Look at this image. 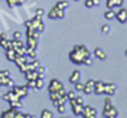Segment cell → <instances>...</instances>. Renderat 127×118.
Here are the masks:
<instances>
[{
  "label": "cell",
  "instance_id": "cell-39",
  "mask_svg": "<svg viewBox=\"0 0 127 118\" xmlns=\"http://www.w3.org/2000/svg\"><path fill=\"white\" fill-rule=\"evenodd\" d=\"M125 55H126V56H127V50H126V51H125Z\"/></svg>",
  "mask_w": 127,
  "mask_h": 118
},
{
  "label": "cell",
  "instance_id": "cell-28",
  "mask_svg": "<svg viewBox=\"0 0 127 118\" xmlns=\"http://www.w3.org/2000/svg\"><path fill=\"white\" fill-rule=\"evenodd\" d=\"M56 108H57V112H59V113H65V111H66L65 103H60V104H57Z\"/></svg>",
  "mask_w": 127,
  "mask_h": 118
},
{
  "label": "cell",
  "instance_id": "cell-3",
  "mask_svg": "<svg viewBox=\"0 0 127 118\" xmlns=\"http://www.w3.org/2000/svg\"><path fill=\"white\" fill-rule=\"evenodd\" d=\"M47 90H49V92H59L60 94H66V90L64 87L62 82L57 78H52L50 81Z\"/></svg>",
  "mask_w": 127,
  "mask_h": 118
},
{
  "label": "cell",
  "instance_id": "cell-23",
  "mask_svg": "<svg viewBox=\"0 0 127 118\" xmlns=\"http://www.w3.org/2000/svg\"><path fill=\"white\" fill-rule=\"evenodd\" d=\"M44 87V78H36V86L34 88V91H37V90H41Z\"/></svg>",
  "mask_w": 127,
  "mask_h": 118
},
{
  "label": "cell",
  "instance_id": "cell-17",
  "mask_svg": "<svg viewBox=\"0 0 127 118\" xmlns=\"http://www.w3.org/2000/svg\"><path fill=\"white\" fill-rule=\"evenodd\" d=\"M25 77H26L28 81H30V80H36V78H37V72H36L35 70H29V71L25 72Z\"/></svg>",
  "mask_w": 127,
  "mask_h": 118
},
{
  "label": "cell",
  "instance_id": "cell-14",
  "mask_svg": "<svg viewBox=\"0 0 127 118\" xmlns=\"http://www.w3.org/2000/svg\"><path fill=\"white\" fill-rule=\"evenodd\" d=\"M37 39L35 37H31V36H28V41H26V47L28 48H34L36 50L37 48Z\"/></svg>",
  "mask_w": 127,
  "mask_h": 118
},
{
  "label": "cell",
  "instance_id": "cell-24",
  "mask_svg": "<svg viewBox=\"0 0 127 118\" xmlns=\"http://www.w3.org/2000/svg\"><path fill=\"white\" fill-rule=\"evenodd\" d=\"M25 55L30 56L31 58H35V57H36V50H34V48H28V47H26V52H25Z\"/></svg>",
  "mask_w": 127,
  "mask_h": 118
},
{
  "label": "cell",
  "instance_id": "cell-19",
  "mask_svg": "<svg viewBox=\"0 0 127 118\" xmlns=\"http://www.w3.org/2000/svg\"><path fill=\"white\" fill-rule=\"evenodd\" d=\"M69 1H66V0H61V1H57L56 3V8H59V9H62V10H65V9H67L69 8Z\"/></svg>",
  "mask_w": 127,
  "mask_h": 118
},
{
  "label": "cell",
  "instance_id": "cell-31",
  "mask_svg": "<svg viewBox=\"0 0 127 118\" xmlns=\"http://www.w3.org/2000/svg\"><path fill=\"white\" fill-rule=\"evenodd\" d=\"M29 88H35V86H36V80H30V81H28V85H26Z\"/></svg>",
  "mask_w": 127,
  "mask_h": 118
},
{
  "label": "cell",
  "instance_id": "cell-34",
  "mask_svg": "<svg viewBox=\"0 0 127 118\" xmlns=\"http://www.w3.org/2000/svg\"><path fill=\"white\" fill-rule=\"evenodd\" d=\"M1 76H10V71L9 70H0V77Z\"/></svg>",
  "mask_w": 127,
  "mask_h": 118
},
{
  "label": "cell",
  "instance_id": "cell-13",
  "mask_svg": "<svg viewBox=\"0 0 127 118\" xmlns=\"http://www.w3.org/2000/svg\"><path fill=\"white\" fill-rule=\"evenodd\" d=\"M94 55H95V57H96V58H98V60H101V61L106 60V57H107L106 52H105L102 48H100V47H96V48H95Z\"/></svg>",
  "mask_w": 127,
  "mask_h": 118
},
{
  "label": "cell",
  "instance_id": "cell-22",
  "mask_svg": "<svg viewBox=\"0 0 127 118\" xmlns=\"http://www.w3.org/2000/svg\"><path fill=\"white\" fill-rule=\"evenodd\" d=\"M40 117L41 118H52L54 117V113L49 109H42V112L40 113Z\"/></svg>",
  "mask_w": 127,
  "mask_h": 118
},
{
  "label": "cell",
  "instance_id": "cell-6",
  "mask_svg": "<svg viewBox=\"0 0 127 118\" xmlns=\"http://www.w3.org/2000/svg\"><path fill=\"white\" fill-rule=\"evenodd\" d=\"M81 116L85 117V118H95V117L97 116V111H96L94 107H91V106L84 104V108H82Z\"/></svg>",
  "mask_w": 127,
  "mask_h": 118
},
{
  "label": "cell",
  "instance_id": "cell-9",
  "mask_svg": "<svg viewBox=\"0 0 127 118\" xmlns=\"http://www.w3.org/2000/svg\"><path fill=\"white\" fill-rule=\"evenodd\" d=\"M94 85H95V80H87V82L84 86V93L85 94H91L94 93Z\"/></svg>",
  "mask_w": 127,
  "mask_h": 118
},
{
  "label": "cell",
  "instance_id": "cell-26",
  "mask_svg": "<svg viewBox=\"0 0 127 118\" xmlns=\"http://www.w3.org/2000/svg\"><path fill=\"white\" fill-rule=\"evenodd\" d=\"M74 85H75V91H76V92L82 91V90H84V86H85V83H82V82H80V81H77V82L74 83Z\"/></svg>",
  "mask_w": 127,
  "mask_h": 118
},
{
  "label": "cell",
  "instance_id": "cell-1",
  "mask_svg": "<svg viewBox=\"0 0 127 118\" xmlns=\"http://www.w3.org/2000/svg\"><path fill=\"white\" fill-rule=\"evenodd\" d=\"M90 56H91V53L85 45H75V47L72 48V51L69 55V58L75 65H84L85 60Z\"/></svg>",
  "mask_w": 127,
  "mask_h": 118
},
{
  "label": "cell",
  "instance_id": "cell-33",
  "mask_svg": "<svg viewBox=\"0 0 127 118\" xmlns=\"http://www.w3.org/2000/svg\"><path fill=\"white\" fill-rule=\"evenodd\" d=\"M85 6L86 8H94V3H92V0H85Z\"/></svg>",
  "mask_w": 127,
  "mask_h": 118
},
{
  "label": "cell",
  "instance_id": "cell-4",
  "mask_svg": "<svg viewBox=\"0 0 127 118\" xmlns=\"http://www.w3.org/2000/svg\"><path fill=\"white\" fill-rule=\"evenodd\" d=\"M28 118V117H34V116H31V114H24L23 112H20L18 108H10L9 111H5V112H3L1 113V118Z\"/></svg>",
  "mask_w": 127,
  "mask_h": 118
},
{
  "label": "cell",
  "instance_id": "cell-5",
  "mask_svg": "<svg viewBox=\"0 0 127 118\" xmlns=\"http://www.w3.org/2000/svg\"><path fill=\"white\" fill-rule=\"evenodd\" d=\"M47 15H49V18L52 19V20H55V19H64V18H65V10L54 6V8L49 11Z\"/></svg>",
  "mask_w": 127,
  "mask_h": 118
},
{
  "label": "cell",
  "instance_id": "cell-12",
  "mask_svg": "<svg viewBox=\"0 0 127 118\" xmlns=\"http://www.w3.org/2000/svg\"><path fill=\"white\" fill-rule=\"evenodd\" d=\"M15 85L14 80L10 78V76H1L0 77V86H8V87H13Z\"/></svg>",
  "mask_w": 127,
  "mask_h": 118
},
{
  "label": "cell",
  "instance_id": "cell-30",
  "mask_svg": "<svg viewBox=\"0 0 127 118\" xmlns=\"http://www.w3.org/2000/svg\"><path fill=\"white\" fill-rule=\"evenodd\" d=\"M75 101H76V103H79V104H85V99H84V97L80 96V94H76Z\"/></svg>",
  "mask_w": 127,
  "mask_h": 118
},
{
  "label": "cell",
  "instance_id": "cell-38",
  "mask_svg": "<svg viewBox=\"0 0 127 118\" xmlns=\"http://www.w3.org/2000/svg\"><path fill=\"white\" fill-rule=\"evenodd\" d=\"M92 3H94V6H98L100 5V0H92Z\"/></svg>",
  "mask_w": 127,
  "mask_h": 118
},
{
  "label": "cell",
  "instance_id": "cell-27",
  "mask_svg": "<svg viewBox=\"0 0 127 118\" xmlns=\"http://www.w3.org/2000/svg\"><path fill=\"white\" fill-rule=\"evenodd\" d=\"M66 96H67L69 101H70V99H75V97H76V91H75V90H71V91L66 92Z\"/></svg>",
  "mask_w": 127,
  "mask_h": 118
},
{
  "label": "cell",
  "instance_id": "cell-25",
  "mask_svg": "<svg viewBox=\"0 0 127 118\" xmlns=\"http://www.w3.org/2000/svg\"><path fill=\"white\" fill-rule=\"evenodd\" d=\"M110 30H111V27H110L108 24H103V25L101 26V32H102L103 35H107V34L110 32Z\"/></svg>",
  "mask_w": 127,
  "mask_h": 118
},
{
  "label": "cell",
  "instance_id": "cell-21",
  "mask_svg": "<svg viewBox=\"0 0 127 118\" xmlns=\"http://www.w3.org/2000/svg\"><path fill=\"white\" fill-rule=\"evenodd\" d=\"M9 103H10V106H11L13 108H20V107L23 106V103H21V98L13 99V101H10Z\"/></svg>",
  "mask_w": 127,
  "mask_h": 118
},
{
  "label": "cell",
  "instance_id": "cell-10",
  "mask_svg": "<svg viewBox=\"0 0 127 118\" xmlns=\"http://www.w3.org/2000/svg\"><path fill=\"white\" fill-rule=\"evenodd\" d=\"M116 85L115 83H105V90H103V94L107 96H112L116 93Z\"/></svg>",
  "mask_w": 127,
  "mask_h": 118
},
{
  "label": "cell",
  "instance_id": "cell-18",
  "mask_svg": "<svg viewBox=\"0 0 127 118\" xmlns=\"http://www.w3.org/2000/svg\"><path fill=\"white\" fill-rule=\"evenodd\" d=\"M71 108H72V112H74L75 116H81V112H82L84 104H79V103H76V104L71 106Z\"/></svg>",
  "mask_w": 127,
  "mask_h": 118
},
{
  "label": "cell",
  "instance_id": "cell-11",
  "mask_svg": "<svg viewBox=\"0 0 127 118\" xmlns=\"http://www.w3.org/2000/svg\"><path fill=\"white\" fill-rule=\"evenodd\" d=\"M103 90H105V82H102V81H95L94 92L96 94H103Z\"/></svg>",
  "mask_w": 127,
  "mask_h": 118
},
{
  "label": "cell",
  "instance_id": "cell-35",
  "mask_svg": "<svg viewBox=\"0 0 127 118\" xmlns=\"http://www.w3.org/2000/svg\"><path fill=\"white\" fill-rule=\"evenodd\" d=\"M13 37H14L15 40H20V39H21V32H20V31H15V32L13 34Z\"/></svg>",
  "mask_w": 127,
  "mask_h": 118
},
{
  "label": "cell",
  "instance_id": "cell-32",
  "mask_svg": "<svg viewBox=\"0 0 127 118\" xmlns=\"http://www.w3.org/2000/svg\"><path fill=\"white\" fill-rule=\"evenodd\" d=\"M44 13H45V11H44V9H42V8H39V9H36V11H35L36 16H41V18L44 16Z\"/></svg>",
  "mask_w": 127,
  "mask_h": 118
},
{
  "label": "cell",
  "instance_id": "cell-16",
  "mask_svg": "<svg viewBox=\"0 0 127 118\" xmlns=\"http://www.w3.org/2000/svg\"><path fill=\"white\" fill-rule=\"evenodd\" d=\"M16 51L14 50V48H6V58L9 61H13L14 62V60H15V57H16Z\"/></svg>",
  "mask_w": 127,
  "mask_h": 118
},
{
  "label": "cell",
  "instance_id": "cell-15",
  "mask_svg": "<svg viewBox=\"0 0 127 118\" xmlns=\"http://www.w3.org/2000/svg\"><path fill=\"white\" fill-rule=\"evenodd\" d=\"M80 78H81V72L79 70H75L71 73V76L69 77V81H70V83H76L77 81H80Z\"/></svg>",
  "mask_w": 127,
  "mask_h": 118
},
{
  "label": "cell",
  "instance_id": "cell-29",
  "mask_svg": "<svg viewBox=\"0 0 127 118\" xmlns=\"http://www.w3.org/2000/svg\"><path fill=\"white\" fill-rule=\"evenodd\" d=\"M40 65H41V64H40V61H37V60L30 62V67H31V70H35V71H36V69H37Z\"/></svg>",
  "mask_w": 127,
  "mask_h": 118
},
{
  "label": "cell",
  "instance_id": "cell-2",
  "mask_svg": "<svg viewBox=\"0 0 127 118\" xmlns=\"http://www.w3.org/2000/svg\"><path fill=\"white\" fill-rule=\"evenodd\" d=\"M102 116L106 117V118H116V117L118 116V112H117L116 107L112 104L110 97H107V98L105 99V107H103Z\"/></svg>",
  "mask_w": 127,
  "mask_h": 118
},
{
  "label": "cell",
  "instance_id": "cell-36",
  "mask_svg": "<svg viewBox=\"0 0 127 118\" xmlns=\"http://www.w3.org/2000/svg\"><path fill=\"white\" fill-rule=\"evenodd\" d=\"M36 72H37V73H45V72H46V70H45V67H44V66H41V65H40V66L36 69Z\"/></svg>",
  "mask_w": 127,
  "mask_h": 118
},
{
  "label": "cell",
  "instance_id": "cell-37",
  "mask_svg": "<svg viewBox=\"0 0 127 118\" xmlns=\"http://www.w3.org/2000/svg\"><path fill=\"white\" fill-rule=\"evenodd\" d=\"M84 65H87V66H91V65H92V60H91V57H87V58H86L85 62H84Z\"/></svg>",
  "mask_w": 127,
  "mask_h": 118
},
{
  "label": "cell",
  "instance_id": "cell-7",
  "mask_svg": "<svg viewBox=\"0 0 127 118\" xmlns=\"http://www.w3.org/2000/svg\"><path fill=\"white\" fill-rule=\"evenodd\" d=\"M13 91H14V93L19 97V98H24V97H26L28 96V93H29V87L25 85V86H13Z\"/></svg>",
  "mask_w": 127,
  "mask_h": 118
},
{
  "label": "cell",
  "instance_id": "cell-40",
  "mask_svg": "<svg viewBox=\"0 0 127 118\" xmlns=\"http://www.w3.org/2000/svg\"><path fill=\"white\" fill-rule=\"evenodd\" d=\"M74 1H76V3H77V1H80V0H74Z\"/></svg>",
  "mask_w": 127,
  "mask_h": 118
},
{
  "label": "cell",
  "instance_id": "cell-8",
  "mask_svg": "<svg viewBox=\"0 0 127 118\" xmlns=\"http://www.w3.org/2000/svg\"><path fill=\"white\" fill-rule=\"evenodd\" d=\"M115 19H117L118 23H121V24H126V23H127V9L121 8V9L118 10V13H116Z\"/></svg>",
  "mask_w": 127,
  "mask_h": 118
},
{
  "label": "cell",
  "instance_id": "cell-20",
  "mask_svg": "<svg viewBox=\"0 0 127 118\" xmlns=\"http://www.w3.org/2000/svg\"><path fill=\"white\" fill-rule=\"evenodd\" d=\"M115 16H116V11H115L113 9H108V10L105 13V19H107V20H113Z\"/></svg>",
  "mask_w": 127,
  "mask_h": 118
}]
</instances>
